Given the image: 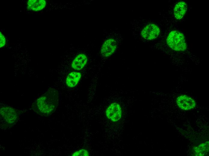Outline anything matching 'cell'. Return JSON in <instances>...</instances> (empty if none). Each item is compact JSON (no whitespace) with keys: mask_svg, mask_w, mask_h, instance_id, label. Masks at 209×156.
Wrapping results in <instances>:
<instances>
[{"mask_svg":"<svg viewBox=\"0 0 209 156\" xmlns=\"http://www.w3.org/2000/svg\"><path fill=\"white\" fill-rule=\"evenodd\" d=\"M105 114L107 118L113 122H117L121 119L122 110L120 105L117 103L111 104L107 108Z\"/></svg>","mask_w":209,"mask_h":156,"instance_id":"obj_3","label":"cell"},{"mask_svg":"<svg viewBox=\"0 0 209 156\" xmlns=\"http://www.w3.org/2000/svg\"><path fill=\"white\" fill-rule=\"evenodd\" d=\"M168 45L176 51H184L186 49V44L183 34L177 31L171 32L166 39Z\"/></svg>","mask_w":209,"mask_h":156,"instance_id":"obj_2","label":"cell"},{"mask_svg":"<svg viewBox=\"0 0 209 156\" xmlns=\"http://www.w3.org/2000/svg\"><path fill=\"white\" fill-rule=\"evenodd\" d=\"M58 97L57 91L55 89L50 88L37 99L33 104L32 107L40 114L49 115L53 113L57 107Z\"/></svg>","mask_w":209,"mask_h":156,"instance_id":"obj_1","label":"cell"},{"mask_svg":"<svg viewBox=\"0 0 209 156\" xmlns=\"http://www.w3.org/2000/svg\"><path fill=\"white\" fill-rule=\"evenodd\" d=\"M46 5L45 0H29L27 2V8L30 10L37 11L43 9Z\"/></svg>","mask_w":209,"mask_h":156,"instance_id":"obj_10","label":"cell"},{"mask_svg":"<svg viewBox=\"0 0 209 156\" xmlns=\"http://www.w3.org/2000/svg\"><path fill=\"white\" fill-rule=\"evenodd\" d=\"M87 60V57L86 55L83 53L79 54L73 61L71 67L76 70H81L86 65Z\"/></svg>","mask_w":209,"mask_h":156,"instance_id":"obj_8","label":"cell"},{"mask_svg":"<svg viewBox=\"0 0 209 156\" xmlns=\"http://www.w3.org/2000/svg\"><path fill=\"white\" fill-rule=\"evenodd\" d=\"M194 151L196 156L205 155L209 151V142L200 144L194 148Z\"/></svg>","mask_w":209,"mask_h":156,"instance_id":"obj_12","label":"cell"},{"mask_svg":"<svg viewBox=\"0 0 209 156\" xmlns=\"http://www.w3.org/2000/svg\"><path fill=\"white\" fill-rule=\"evenodd\" d=\"M89 155V154L88 151L83 149L78 150L72 154V156H88Z\"/></svg>","mask_w":209,"mask_h":156,"instance_id":"obj_13","label":"cell"},{"mask_svg":"<svg viewBox=\"0 0 209 156\" xmlns=\"http://www.w3.org/2000/svg\"><path fill=\"white\" fill-rule=\"evenodd\" d=\"M187 9V4L184 2H178L174 9V14L175 18L178 20L182 19L185 15Z\"/></svg>","mask_w":209,"mask_h":156,"instance_id":"obj_11","label":"cell"},{"mask_svg":"<svg viewBox=\"0 0 209 156\" xmlns=\"http://www.w3.org/2000/svg\"><path fill=\"white\" fill-rule=\"evenodd\" d=\"M0 114L5 121L9 124L14 123L17 119V115L16 110L10 107H2L0 109Z\"/></svg>","mask_w":209,"mask_h":156,"instance_id":"obj_7","label":"cell"},{"mask_svg":"<svg viewBox=\"0 0 209 156\" xmlns=\"http://www.w3.org/2000/svg\"><path fill=\"white\" fill-rule=\"evenodd\" d=\"M176 102L178 106L182 110H189L194 108L196 106L195 101L190 97L185 95L178 96Z\"/></svg>","mask_w":209,"mask_h":156,"instance_id":"obj_5","label":"cell"},{"mask_svg":"<svg viewBox=\"0 0 209 156\" xmlns=\"http://www.w3.org/2000/svg\"><path fill=\"white\" fill-rule=\"evenodd\" d=\"M160 33L159 27L154 24H150L146 26L141 32V35L145 39L152 40L157 38Z\"/></svg>","mask_w":209,"mask_h":156,"instance_id":"obj_4","label":"cell"},{"mask_svg":"<svg viewBox=\"0 0 209 156\" xmlns=\"http://www.w3.org/2000/svg\"><path fill=\"white\" fill-rule=\"evenodd\" d=\"M117 46L116 41L113 39L109 38L103 44L101 49V53L104 57H108L111 56L115 51Z\"/></svg>","mask_w":209,"mask_h":156,"instance_id":"obj_6","label":"cell"},{"mask_svg":"<svg viewBox=\"0 0 209 156\" xmlns=\"http://www.w3.org/2000/svg\"><path fill=\"white\" fill-rule=\"evenodd\" d=\"M81 77L80 72L72 71L67 76L65 81L66 85L69 87L73 88L76 86L80 81Z\"/></svg>","mask_w":209,"mask_h":156,"instance_id":"obj_9","label":"cell"},{"mask_svg":"<svg viewBox=\"0 0 209 156\" xmlns=\"http://www.w3.org/2000/svg\"><path fill=\"white\" fill-rule=\"evenodd\" d=\"M0 47L1 48L4 47L6 44L5 38L1 32H0Z\"/></svg>","mask_w":209,"mask_h":156,"instance_id":"obj_14","label":"cell"}]
</instances>
